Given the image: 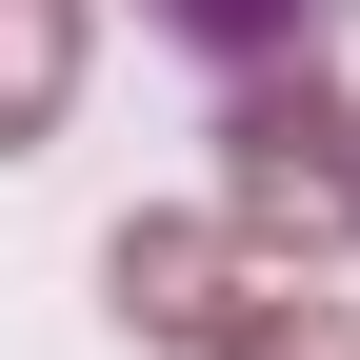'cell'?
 Listing matches in <instances>:
<instances>
[{"label": "cell", "mask_w": 360, "mask_h": 360, "mask_svg": "<svg viewBox=\"0 0 360 360\" xmlns=\"http://www.w3.org/2000/svg\"><path fill=\"white\" fill-rule=\"evenodd\" d=\"M220 240L240 260H340L360 240V120L321 101V80H240V120H220Z\"/></svg>", "instance_id": "6da1fadb"}, {"label": "cell", "mask_w": 360, "mask_h": 360, "mask_svg": "<svg viewBox=\"0 0 360 360\" xmlns=\"http://www.w3.org/2000/svg\"><path fill=\"white\" fill-rule=\"evenodd\" d=\"M141 20H160L200 80H321V40L360 20V0H141Z\"/></svg>", "instance_id": "7a4b0ae2"}, {"label": "cell", "mask_w": 360, "mask_h": 360, "mask_svg": "<svg viewBox=\"0 0 360 360\" xmlns=\"http://www.w3.org/2000/svg\"><path fill=\"white\" fill-rule=\"evenodd\" d=\"M101 281H120V321H141V340H200L220 300H240V240H220V220H120Z\"/></svg>", "instance_id": "3957f363"}, {"label": "cell", "mask_w": 360, "mask_h": 360, "mask_svg": "<svg viewBox=\"0 0 360 360\" xmlns=\"http://www.w3.org/2000/svg\"><path fill=\"white\" fill-rule=\"evenodd\" d=\"M80 101V0H0V160Z\"/></svg>", "instance_id": "277c9868"}, {"label": "cell", "mask_w": 360, "mask_h": 360, "mask_svg": "<svg viewBox=\"0 0 360 360\" xmlns=\"http://www.w3.org/2000/svg\"><path fill=\"white\" fill-rule=\"evenodd\" d=\"M200 360H360V300H300V281H260V300H220Z\"/></svg>", "instance_id": "5b68a950"}]
</instances>
